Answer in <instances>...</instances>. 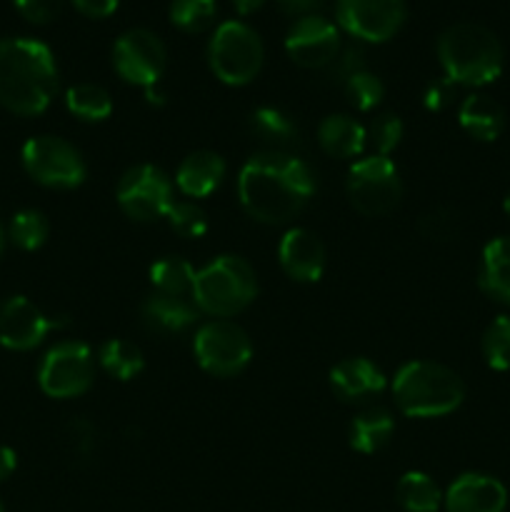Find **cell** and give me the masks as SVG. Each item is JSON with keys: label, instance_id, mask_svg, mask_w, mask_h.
Masks as SVG:
<instances>
[{"label": "cell", "instance_id": "cell-18", "mask_svg": "<svg viewBox=\"0 0 510 512\" xmlns=\"http://www.w3.org/2000/svg\"><path fill=\"white\" fill-rule=\"evenodd\" d=\"M388 385L383 370L368 358H345L330 370V388L348 403H360L380 395Z\"/></svg>", "mask_w": 510, "mask_h": 512}, {"label": "cell", "instance_id": "cell-15", "mask_svg": "<svg viewBox=\"0 0 510 512\" xmlns=\"http://www.w3.org/2000/svg\"><path fill=\"white\" fill-rule=\"evenodd\" d=\"M68 320H58L45 315L35 303H30L23 295H13V298L0 303V345L8 350H33L48 338L50 330H58Z\"/></svg>", "mask_w": 510, "mask_h": 512}, {"label": "cell", "instance_id": "cell-25", "mask_svg": "<svg viewBox=\"0 0 510 512\" xmlns=\"http://www.w3.org/2000/svg\"><path fill=\"white\" fill-rule=\"evenodd\" d=\"M395 433L393 415L385 408H365L350 420L348 443L363 455H373L390 443Z\"/></svg>", "mask_w": 510, "mask_h": 512}, {"label": "cell", "instance_id": "cell-8", "mask_svg": "<svg viewBox=\"0 0 510 512\" xmlns=\"http://www.w3.org/2000/svg\"><path fill=\"white\" fill-rule=\"evenodd\" d=\"M95 378L93 353L80 340H65L50 348L38 365V385L48 398L68 400L88 393Z\"/></svg>", "mask_w": 510, "mask_h": 512}, {"label": "cell", "instance_id": "cell-40", "mask_svg": "<svg viewBox=\"0 0 510 512\" xmlns=\"http://www.w3.org/2000/svg\"><path fill=\"white\" fill-rule=\"evenodd\" d=\"M455 98H458V85L443 75V78L433 80V83L425 88L423 103L425 108L433 110V113H440V110H448L450 105L455 103Z\"/></svg>", "mask_w": 510, "mask_h": 512}, {"label": "cell", "instance_id": "cell-17", "mask_svg": "<svg viewBox=\"0 0 510 512\" xmlns=\"http://www.w3.org/2000/svg\"><path fill=\"white\" fill-rule=\"evenodd\" d=\"M280 268L298 283H318L325 270V248L308 228H293L280 238Z\"/></svg>", "mask_w": 510, "mask_h": 512}, {"label": "cell", "instance_id": "cell-20", "mask_svg": "<svg viewBox=\"0 0 510 512\" xmlns=\"http://www.w3.org/2000/svg\"><path fill=\"white\" fill-rule=\"evenodd\" d=\"M225 178V160L213 150H195L175 173V185L188 198H208Z\"/></svg>", "mask_w": 510, "mask_h": 512}, {"label": "cell", "instance_id": "cell-29", "mask_svg": "<svg viewBox=\"0 0 510 512\" xmlns=\"http://www.w3.org/2000/svg\"><path fill=\"white\" fill-rule=\"evenodd\" d=\"M65 105L75 118L85 123H100L113 113V100L105 88L95 83H78L65 93Z\"/></svg>", "mask_w": 510, "mask_h": 512}, {"label": "cell", "instance_id": "cell-34", "mask_svg": "<svg viewBox=\"0 0 510 512\" xmlns=\"http://www.w3.org/2000/svg\"><path fill=\"white\" fill-rule=\"evenodd\" d=\"M403 133V120L393 113H383L375 115V118L370 120L368 128H365V140L373 145L375 155H385V158H388V155L400 145Z\"/></svg>", "mask_w": 510, "mask_h": 512}, {"label": "cell", "instance_id": "cell-14", "mask_svg": "<svg viewBox=\"0 0 510 512\" xmlns=\"http://www.w3.org/2000/svg\"><path fill=\"white\" fill-rule=\"evenodd\" d=\"M340 30L323 15H305L288 28L285 35V53L295 65L308 70L328 68L340 53Z\"/></svg>", "mask_w": 510, "mask_h": 512}, {"label": "cell", "instance_id": "cell-23", "mask_svg": "<svg viewBox=\"0 0 510 512\" xmlns=\"http://www.w3.org/2000/svg\"><path fill=\"white\" fill-rule=\"evenodd\" d=\"M248 128L265 150H275V153H290L293 145H298V125L290 118L285 110L273 108V105H263V108L253 110L248 120Z\"/></svg>", "mask_w": 510, "mask_h": 512}, {"label": "cell", "instance_id": "cell-32", "mask_svg": "<svg viewBox=\"0 0 510 512\" xmlns=\"http://www.w3.org/2000/svg\"><path fill=\"white\" fill-rule=\"evenodd\" d=\"M483 358L493 370H510V315H498L483 333Z\"/></svg>", "mask_w": 510, "mask_h": 512}, {"label": "cell", "instance_id": "cell-44", "mask_svg": "<svg viewBox=\"0 0 510 512\" xmlns=\"http://www.w3.org/2000/svg\"><path fill=\"white\" fill-rule=\"evenodd\" d=\"M233 5L240 15H250V13H255V10L263 8L265 0H233Z\"/></svg>", "mask_w": 510, "mask_h": 512}, {"label": "cell", "instance_id": "cell-22", "mask_svg": "<svg viewBox=\"0 0 510 512\" xmlns=\"http://www.w3.org/2000/svg\"><path fill=\"white\" fill-rule=\"evenodd\" d=\"M478 285L495 303L510 305V235L493 238L483 248Z\"/></svg>", "mask_w": 510, "mask_h": 512}, {"label": "cell", "instance_id": "cell-38", "mask_svg": "<svg viewBox=\"0 0 510 512\" xmlns=\"http://www.w3.org/2000/svg\"><path fill=\"white\" fill-rule=\"evenodd\" d=\"M325 70H328V78L333 80V83L343 85L345 80L353 78L355 73L365 70L363 48H360V45H343V48H340V53L335 55L333 63H330Z\"/></svg>", "mask_w": 510, "mask_h": 512}, {"label": "cell", "instance_id": "cell-9", "mask_svg": "<svg viewBox=\"0 0 510 512\" xmlns=\"http://www.w3.org/2000/svg\"><path fill=\"white\" fill-rule=\"evenodd\" d=\"M193 353L205 373L215 378H233L248 368L253 345L240 325L230 320H213L198 328L193 338Z\"/></svg>", "mask_w": 510, "mask_h": 512}, {"label": "cell", "instance_id": "cell-43", "mask_svg": "<svg viewBox=\"0 0 510 512\" xmlns=\"http://www.w3.org/2000/svg\"><path fill=\"white\" fill-rule=\"evenodd\" d=\"M15 465H18V455L8 445H0V483L8 480L15 473Z\"/></svg>", "mask_w": 510, "mask_h": 512}, {"label": "cell", "instance_id": "cell-48", "mask_svg": "<svg viewBox=\"0 0 510 512\" xmlns=\"http://www.w3.org/2000/svg\"><path fill=\"white\" fill-rule=\"evenodd\" d=\"M0 512H5V510H3V505H0Z\"/></svg>", "mask_w": 510, "mask_h": 512}, {"label": "cell", "instance_id": "cell-45", "mask_svg": "<svg viewBox=\"0 0 510 512\" xmlns=\"http://www.w3.org/2000/svg\"><path fill=\"white\" fill-rule=\"evenodd\" d=\"M145 98H148V103L153 105H163L165 103V93L160 90V85H153V88H145Z\"/></svg>", "mask_w": 510, "mask_h": 512}, {"label": "cell", "instance_id": "cell-41", "mask_svg": "<svg viewBox=\"0 0 510 512\" xmlns=\"http://www.w3.org/2000/svg\"><path fill=\"white\" fill-rule=\"evenodd\" d=\"M120 0H73L75 8L88 18H108L118 10Z\"/></svg>", "mask_w": 510, "mask_h": 512}, {"label": "cell", "instance_id": "cell-46", "mask_svg": "<svg viewBox=\"0 0 510 512\" xmlns=\"http://www.w3.org/2000/svg\"><path fill=\"white\" fill-rule=\"evenodd\" d=\"M503 208H505V213L510 215V190H508V195H505V200H503Z\"/></svg>", "mask_w": 510, "mask_h": 512}, {"label": "cell", "instance_id": "cell-13", "mask_svg": "<svg viewBox=\"0 0 510 512\" xmlns=\"http://www.w3.org/2000/svg\"><path fill=\"white\" fill-rule=\"evenodd\" d=\"M338 25L363 43H385L405 23V0H338Z\"/></svg>", "mask_w": 510, "mask_h": 512}, {"label": "cell", "instance_id": "cell-28", "mask_svg": "<svg viewBox=\"0 0 510 512\" xmlns=\"http://www.w3.org/2000/svg\"><path fill=\"white\" fill-rule=\"evenodd\" d=\"M195 273H198V270H195L188 260L178 258V255H168V258L150 265V285L155 288V293L178 295V298H183L185 293L193 290Z\"/></svg>", "mask_w": 510, "mask_h": 512}, {"label": "cell", "instance_id": "cell-39", "mask_svg": "<svg viewBox=\"0 0 510 512\" xmlns=\"http://www.w3.org/2000/svg\"><path fill=\"white\" fill-rule=\"evenodd\" d=\"M13 3L25 20L43 25L58 18L65 0H13Z\"/></svg>", "mask_w": 510, "mask_h": 512}, {"label": "cell", "instance_id": "cell-11", "mask_svg": "<svg viewBox=\"0 0 510 512\" xmlns=\"http://www.w3.org/2000/svg\"><path fill=\"white\" fill-rule=\"evenodd\" d=\"M115 198H118L120 210L138 223H153V220L165 218L175 203L173 183L168 175L148 163L125 170Z\"/></svg>", "mask_w": 510, "mask_h": 512}, {"label": "cell", "instance_id": "cell-19", "mask_svg": "<svg viewBox=\"0 0 510 512\" xmlns=\"http://www.w3.org/2000/svg\"><path fill=\"white\" fill-rule=\"evenodd\" d=\"M198 318V310L178 295L153 293L140 305V320L145 330L153 335H180L190 328Z\"/></svg>", "mask_w": 510, "mask_h": 512}, {"label": "cell", "instance_id": "cell-30", "mask_svg": "<svg viewBox=\"0 0 510 512\" xmlns=\"http://www.w3.org/2000/svg\"><path fill=\"white\" fill-rule=\"evenodd\" d=\"M218 3L215 0H173L170 3V23L183 33H203L213 25Z\"/></svg>", "mask_w": 510, "mask_h": 512}, {"label": "cell", "instance_id": "cell-31", "mask_svg": "<svg viewBox=\"0 0 510 512\" xmlns=\"http://www.w3.org/2000/svg\"><path fill=\"white\" fill-rule=\"evenodd\" d=\"M8 238L20 250H38L48 238V220L38 210H20L10 220Z\"/></svg>", "mask_w": 510, "mask_h": 512}, {"label": "cell", "instance_id": "cell-42", "mask_svg": "<svg viewBox=\"0 0 510 512\" xmlns=\"http://www.w3.org/2000/svg\"><path fill=\"white\" fill-rule=\"evenodd\" d=\"M280 5V10L288 15H293L295 20L305 18V15H315V10L320 8L323 0H275Z\"/></svg>", "mask_w": 510, "mask_h": 512}, {"label": "cell", "instance_id": "cell-7", "mask_svg": "<svg viewBox=\"0 0 510 512\" xmlns=\"http://www.w3.org/2000/svg\"><path fill=\"white\" fill-rule=\"evenodd\" d=\"M348 200L358 213L368 218H380L398 208L403 198V183L395 163L385 155H368L353 163L345 180Z\"/></svg>", "mask_w": 510, "mask_h": 512}, {"label": "cell", "instance_id": "cell-37", "mask_svg": "<svg viewBox=\"0 0 510 512\" xmlns=\"http://www.w3.org/2000/svg\"><path fill=\"white\" fill-rule=\"evenodd\" d=\"M65 438H68L73 453L83 460L93 458V453L98 450V428L85 418L70 420L68 428H65Z\"/></svg>", "mask_w": 510, "mask_h": 512}, {"label": "cell", "instance_id": "cell-36", "mask_svg": "<svg viewBox=\"0 0 510 512\" xmlns=\"http://www.w3.org/2000/svg\"><path fill=\"white\" fill-rule=\"evenodd\" d=\"M168 223L180 238L198 240L208 233V215L203 213V208L195 203H173V208L168 210Z\"/></svg>", "mask_w": 510, "mask_h": 512}, {"label": "cell", "instance_id": "cell-6", "mask_svg": "<svg viewBox=\"0 0 510 512\" xmlns=\"http://www.w3.org/2000/svg\"><path fill=\"white\" fill-rule=\"evenodd\" d=\"M265 48L260 35L243 20H225L208 43V63L225 85H248L263 68Z\"/></svg>", "mask_w": 510, "mask_h": 512}, {"label": "cell", "instance_id": "cell-1", "mask_svg": "<svg viewBox=\"0 0 510 512\" xmlns=\"http://www.w3.org/2000/svg\"><path fill=\"white\" fill-rule=\"evenodd\" d=\"M315 193L313 170L295 153L263 150L240 168L238 198L245 213L265 225H283Z\"/></svg>", "mask_w": 510, "mask_h": 512}, {"label": "cell", "instance_id": "cell-4", "mask_svg": "<svg viewBox=\"0 0 510 512\" xmlns=\"http://www.w3.org/2000/svg\"><path fill=\"white\" fill-rule=\"evenodd\" d=\"M393 398L403 415L418 420L443 418L465 400V385L455 370L430 360L405 363L393 378Z\"/></svg>", "mask_w": 510, "mask_h": 512}, {"label": "cell", "instance_id": "cell-24", "mask_svg": "<svg viewBox=\"0 0 510 512\" xmlns=\"http://www.w3.org/2000/svg\"><path fill=\"white\" fill-rule=\"evenodd\" d=\"M318 143L330 158H358L365 150V128L350 115H328L318 125Z\"/></svg>", "mask_w": 510, "mask_h": 512}, {"label": "cell", "instance_id": "cell-10", "mask_svg": "<svg viewBox=\"0 0 510 512\" xmlns=\"http://www.w3.org/2000/svg\"><path fill=\"white\" fill-rule=\"evenodd\" d=\"M23 168L35 183L55 190L78 188L85 180L83 155L68 140L38 135L23 145Z\"/></svg>", "mask_w": 510, "mask_h": 512}, {"label": "cell", "instance_id": "cell-12", "mask_svg": "<svg viewBox=\"0 0 510 512\" xmlns=\"http://www.w3.org/2000/svg\"><path fill=\"white\" fill-rule=\"evenodd\" d=\"M165 45L153 30L133 28L120 35L113 45V68L125 83L138 88L160 85L165 73Z\"/></svg>", "mask_w": 510, "mask_h": 512}, {"label": "cell", "instance_id": "cell-27", "mask_svg": "<svg viewBox=\"0 0 510 512\" xmlns=\"http://www.w3.org/2000/svg\"><path fill=\"white\" fill-rule=\"evenodd\" d=\"M98 363L110 378L123 380V383L138 378L145 368V358L140 348L125 338H110L108 343H103L98 353Z\"/></svg>", "mask_w": 510, "mask_h": 512}, {"label": "cell", "instance_id": "cell-3", "mask_svg": "<svg viewBox=\"0 0 510 512\" xmlns=\"http://www.w3.org/2000/svg\"><path fill=\"white\" fill-rule=\"evenodd\" d=\"M438 60L445 78L465 88H483L503 73L505 53L498 35L478 23H455L438 38Z\"/></svg>", "mask_w": 510, "mask_h": 512}, {"label": "cell", "instance_id": "cell-35", "mask_svg": "<svg viewBox=\"0 0 510 512\" xmlns=\"http://www.w3.org/2000/svg\"><path fill=\"white\" fill-rule=\"evenodd\" d=\"M418 233L430 243H450L460 235V218L450 208H435L420 215Z\"/></svg>", "mask_w": 510, "mask_h": 512}, {"label": "cell", "instance_id": "cell-21", "mask_svg": "<svg viewBox=\"0 0 510 512\" xmlns=\"http://www.w3.org/2000/svg\"><path fill=\"white\" fill-rule=\"evenodd\" d=\"M458 123L470 138L493 143L505 130V110L495 98L485 93H470L458 110Z\"/></svg>", "mask_w": 510, "mask_h": 512}, {"label": "cell", "instance_id": "cell-16", "mask_svg": "<svg viewBox=\"0 0 510 512\" xmlns=\"http://www.w3.org/2000/svg\"><path fill=\"white\" fill-rule=\"evenodd\" d=\"M445 512H503L508 490L493 475L465 473L443 495Z\"/></svg>", "mask_w": 510, "mask_h": 512}, {"label": "cell", "instance_id": "cell-47", "mask_svg": "<svg viewBox=\"0 0 510 512\" xmlns=\"http://www.w3.org/2000/svg\"><path fill=\"white\" fill-rule=\"evenodd\" d=\"M3 248H5V233L3 228H0V255H3Z\"/></svg>", "mask_w": 510, "mask_h": 512}, {"label": "cell", "instance_id": "cell-5", "mask_svg": "<svg viewBox=\"0 0 510 512\" xmlns=\"http://www.w3.org/2000/svg\"><path fill=\"white\" fill-rule=\"evenodd\" d=\"M258 293V278L248 260L238 255H220L195 273V308L215 318H230L248 308Z\"/></svg>", "mask_w": 510, "mask_h": 512}, {"label": "cell", "instance_id": "cell-2", "mask_svg": "<svg viewBox=\"0 0 510 512\" xmlns=\"http://www.w3.org/2000/svg\"><path fill=\"white\" fill-rule=\"evenodd\" d=\"M58 93V65L35 38L0 40V105L23 118L40 115Z\"/></svg>", "mask_w": 510, "mask_h": 512}, {"label": "cell", "instance_id": "cell-33", "mask_svg": "<svg viewBox=\"0 0 510 512\" xmlns=\"http://www.w3.org/2000/svg\"><path fill=\"white\" fill-rule=\"evenodd\" d=\"M343 93L355 110H360V113H370V110H375L380 105V100H383L385 95V88L383 83H380L378 75H373L370 70H360V73H355L353 78L345 80Z\"/></svg>", "mask_w": 510, "mask_h": 512}, {"label": "cell", "instance_id": "cell-26", "mask_svg": "<svg viewBox=\"0 0 510 512\" xmlns=\"http://www.w3.org/2000/svg\"><path fill=\"white\" fill-rule=\"evenodd\" d=\"M395 500L405 512H438L440 503H443V493L430 475L413 470L398 480Z\"/></svg>", "mask_w": 510, "mask_h": 512}]
</instances>
